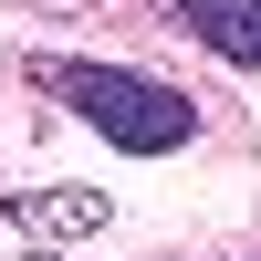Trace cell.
Wrapping results in <instances>:
<instances>
[{
    "label": "cell",
    "mask_w": 261,
    "mask_h": 261,
    "mask_svg": "<svg viewBox=\"0 0 261 261\" xmlns=\"http://www.w3.org/2000/svg\"><path fill=\"white\" fill-rule=\"evenodd\" d=\"M42 94L73 105L105 146H125V157H178V146L199 136V105H188L178 84H157V73H125V63H42Z\"/></svg>",
    "instance_id": "1"
},
{
    "label": "cell",
    "mask_w": 261,
    "mask_h": 261,
    "mask_svg": "<svg viewBox=\"0 0 261 261\" xmlns=\"http://www.w3.org/2000/svg\"><path fill=\"white\" fill-rule=\"evenodd\" d=\"M105 220H115V209H105L94 188H32V199H0V230H11V241H53V251L94 241Z\"/></svg>",
    "instance_id": "2"
},
{
    "label": "cell",
    "mask_w": 261,
    "mask_h": 261,
    "mask_svg": "<svg viewBox=\"0 0 261 261\" xmlns=\"http://www.w3.org/2000/svg\"><path fill=\"white\" fill-rule=\"evenodd\" d=\"M178 21L209 42V63H241V73H261V0H178Z\"/></svg>",
    "instance_id": "3"
},
{
    "label": "cell",
    "mask_w": 261,
    "mask_h": 261,
    "mask_svg": "<svg viewBox=\"0 0 261 261\" xmlns=\"http://www.w3.org/2000/svg\"><path fill=\"white\" fill-rule=\"evenodd\" d=\"M53 11H84V0H53Z\"/></svg>",
    "instance_id": "4"
}]
</instances>
